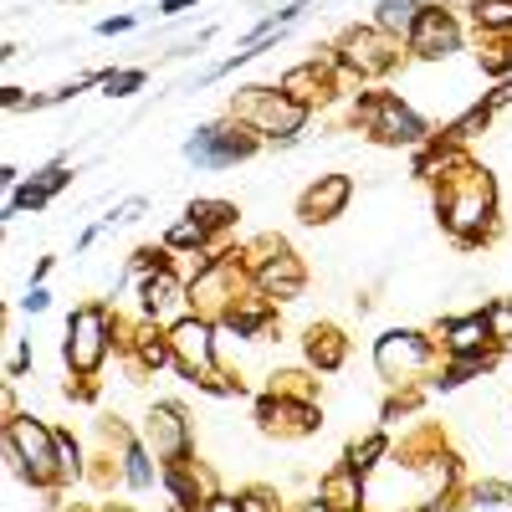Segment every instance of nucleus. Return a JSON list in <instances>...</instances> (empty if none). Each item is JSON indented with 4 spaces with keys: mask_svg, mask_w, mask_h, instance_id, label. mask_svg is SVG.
Wrapping results in <instances>:
<instances>
[{
    "mask_svg": "<svg viewBox=\"0 0 512 512\" xmlns=\"http://www.w3.org/2000/svg\"><path fill=\"white\" fill-rule=\"evenodd\" d=\"M461 512H512V487L487 482V487H477V492H472V502H466Z\"/></svg>",
    "mask_w": 512,
    "mask_h": 512,
    "instance_id": "21",
    "label": "nucleus"
},
{
    "mask_svg": "<svg viewBox=\"0 0 512 512\" xmlns=\"http://www.w3.org/2000/svg\"><path fill=\"white\" fill-rule=\"evenodd\" d=\"M236 502H241V512H282L277 492H267V487H251V492H241Z\"/></svg>",
    "mask_w": 512,
    "mask_h": 512,
    "instance_id": "27",
    "label": "nucleus"
},
{
    "mask_svg": "<svg viewBox=\"0 0 512 512\" xmlns=\"http://www.w3.org/2000/svg\"><path fill=\"white\" fill-rule=\"evenodd\" d=\"M185 277L175 272V267H164V272H154V277H144L139 282V297H144V313L149 318H164L169 308H180L185 303Z\"/></svg>",
    "mask_w": 512,
    "mask_h": 512,
    "instance_id": "14",
    "label": "nucleus"
},
{
    "mask_svg": "<svg viewBox=\"0 0 512 512\" xmlns=\"http://www.w3.org/2000/svg\"><path fill=\"white\" fill-rule=\"evenodd\" d=\"M256 154V134H246V123H205L185 139V159L200 164V169H226V164H241Z\"/></svg>",
    "mask_w": 512,
    "mask_h": 512,
    "instance_id": "4",
    "label": "nucleus"
},
{
    "mask_svg": "<svg viewBox=\"0 0 512 512\" xmlns=\"http://www.w3.org/2000/svg\"><path fill=\"white\" fill-rule=\"evenodd\" d=\"M256 267H251V277H256V292L262 297H282V303H292L297 292H303V267H297V256L287 251V241H256Z\"/></svg>",
    "mask_w": 512,
    "mask_h": 512,
    "instance_id": "6",
    "label": "nucleus"
},
{
    "mask_svg": "<svg viewBox=\"0 0 512 512\" xmlns=\"http://www.w3.org/2000/svg\"><path fill=\"white\" fill-rule=\"evenodd\" d=\"M205 241H210V231H205V226H200L195 216H185V221H180L175 231L164 236V246H169V251H185V246H205Z\"/></svg>",
    "mask_w": 512,
    "mask_h": 512,
    "instance_id": "23",
    "label": "nucleus"
},
{
    "mask_svg": "<svg viewBox=\"0 0 512 512\" xmlns=\"http://www.w3.org/2000/svg\"><path fill=\"white\" fill-rule=\"evenodd\" d=\"M477 21H482V31H507L512 26V0H482Z\"/></svg>",
    "mask_w": 512,
    "mask_h": 512,
    "instance_id": "24",
    "label": "nucleus"
},
{
    "mask_svg": "<svg viewBox=\"0 0 512 512\" xmlns=\"http://www.w3.org/2000/svg\"><path fill=\"white\" fill-rule=\"evenodd\" d=\"M359 477H364V472H354L349 461L333 466V472L318 482V502H328L333 512H359Z\"/></svg>",
    "mask_w": 512,
    "mask_h": 512,
    "instance_id": "16",
    "label": "nucleus"
},
{
    "mask_svg": "<svg viewBox=\"0 0 512 512\" xmlns=\"http://www.w3.org/2000/svg\"><path fill=\"white\" fill-rule=\"evenodd\" d=\"M190 6H200V0H164L159 11H164V16H180V11H190Z\"/></svg>",
    "mask_w": 512,
    "mask_h": 512,
    "instance_id": "34",
    "label": "nucleus"
},
{
    "mask_svg": "<svg viewBox=\"0 0 512 512\" xmlns=\"http://www.w3.org/2000/svg\"><path fill=\"white\" fill-rule=\"evenodd\" d=\"M231 118L256 128V134H267V139L292 144V134L308 123V103H297L287 93H272V88H241V98L231 103Z\"/></svg>",
    "mask_w": 512,
    "mask_h": 512,
    "instance_id": "1",
    "label": "nucleus"
},
{
    "mask_svg": "<svg viewBox=\"0 0 512 512\" xmlns=\"http://www.w3.org/2000/svg\"><path fill=\"white\" fill-rule=\"evenodd\" d=\"M292 6H303V0H292Z\"/></svg>",
    "mask_w": 512,
    "mask_h": 512,
    "instance_id": "37",
    "label": "nucleus"
},
{
    "mask_svg": "<svg viewBox=\"0 0 512 512\" xmlns=\"http://www.w3.org/2000/svg\"><path fill=\"white\" fill-rule=\"evenodd\" d=\"M420 11H425V6H415V0H379L374 26H379L384 36H410L415 21H420Z\"/></svg>",
    "mask_w": 512,
    "mask_h": 512,
    "instance_id": "19",
    "label": "nucleus"
},
{
    "mask_svg": "<svg viewBox=\"0 0 512 512\" xmlns=\"http://www.w3.org/2000/svg\"><path fill=\"white\" fill-rule=\"evenodd\" d=\"M6 441H11V456L21 461V472L36 482V487H47V482H57V477H67V466H62V441H57V431H47L41 420H11V431H6Z\"/></svg>",
    "mask_w": 512,
    "mask_h": 512,
    "instance_id": "3",
    "label": "nucleus"
},
{
    "mask_svg": "<svg viewBox=\"0 0 512 512\" xmlns=\"http://www.w3.org/2000/svg\"><path fill=\"white\" fill-rule=\"evenodd\" d=\"M205 512H241V502H231V497H210Z\"/></svg>",
    "mask_w": 512,
    "mask_h": 512,
    "instance_id": "32",
    "label": "nucleus"
},
{
    "mask_svg": "<svg viewBox=\"0 0 512 512\" xmlns=\"http://www.w3.org/2000/svg\"><path fill=\"white\" fill-rule=\"evenodd\" d=\"M185 216H195L205 231H226L236 221V205H226V200H190Z\"/></svg>",
    "mask_w": 512,
    "mask_h": 512,
    "instance_id": "20",
    "label": "nucleus"
},
{
    "mask_svg": "<svg viewBox=\"0 0 512 512\" xmlns=\"http://www.w3.org/2000/svg\"><path fill=\"white\" fill-rule=\"evenodd\" d=\"M349 195H354L349 175H323L313 190H303V200H297V216H303L308 226H318V221H333V216H344Z\"/></svg>",
    "mask_w": 512,
    "mask_h": 512,
    "instance_id": "13",
    "label": "nucleus"
},
{
    "mask_svg": "<svg viewBox=\"0 0 512 512\" xmlns=\"http://www.w3.org/2000/svg\"><path fill=\"white\" fill-rule=\"evenodd\" d=\"M169 354H175V369L185 379H205L216 369V338H210V318H180L169 328Z\"/></svg>",
    "mask_w": 512,
    "mask_h": 512,
    "instance_id": "7",
    "label": "nucleus"
},
{
    "mask_svg": "<svg viewBox=\"0 0 512 512\" xmlns=\"http://www.w3.org/2000/svg\"><path fill=\"white\" fill-rule=\"evenodd\" d=\"M487 338H492L487 313H472V318H456V323H446V349H451V354H482Z\"/></svg>",
    "mask_w": 512,
    "mask_h": 512,
    "instance_id": "17",
    "label": "nucleus"
},
{
    "mask_svg": "<svg viewBox=\"0 0 512 512\" xmlns=\"http://www.w3.org/2000/svg\"><path fill=\"white\" fill-rule=\"evenodd\" d=\"M72 175H67V164H52V169H41V175L36 180H26L16 195H11V205H6V216H21V210H41V205H47L62 185H67Z\"/></svg>",
    "mask_w": 512,
    "mask_h": 512,
    "instance_id": "15",
    "label": "nucleus"
},
{
    "mask_svg": "<svg viewBox=\"0 0 512 512\" xmlns=\"http://www.w3.org/2000/svg\"><path fill=\"white\" fill-rule=\"evenodd\" d=\"M21 303H26V313H41V308L52 303V297H47V287H31V292L21 297Z\"/></svg>",
    "mask_w": 512,
    "mask_h": 512,
    "instance_id": "30",
    "label": "nucleus"
},
{
    "mask_svg": "<svg viewBox=\"0 0 512 512\" xmlns=\"http://www.w3.org/2000/svg\"><path fill=\"white\" fill-rule=\"evenodd\" d=\"M441 216H446L451 231H461V241H477V226L492 216V180H487V169L461 164V175H451L446 190H441Z\"/></svg>",
    "mask_w": 512,
    "mask_h": 512,
    "instance_id": "2",
    "label": "nucleus"
},
{
    "mask_svg": "<svg viewBox=\"0 0 512 512\" xmlns=\"http://www.w3.org/2000/svg\"><path fill=\"white\" fill-rule=\"evenodd\" d=\"M98 31H103V36H118V31H134V16H108V21H98Z\"/></svg>",
    "mask_w": 512,
    "mask_h": 512,
    "instance_id": "29",
    "label": "nucleus"
},
{
    "mask_svg": "<svg viewBox=\"0 0 512 512\" xmlns=\"http://www.w3.org/2000/svg\"><path fill=\"white\" fill-rule=\"evenodd\" d=\"M21 369H26V349H11V364H6V374H11V379H16V374H21Z\"/></svg>",
    "mask_w": 512,
    "mask_h": 512,
    "instance_id": "35",
    "label": "nucleus"
},
{
    "mask_svg": "<svg viewBox=\"0 0 512 512\" xmlns=\"http://www.w3.org/2000/svg\"><path fill=\"white\" fill-rule=\"evenodd\" d=\"M374 364H379V374L390 384H405V379H415L425 364H431V344H425L420 333H410V328H395V333H384L374 344Z\"/></svg>",
    "mask_w": 512,
    "mask_h": 512,
    "instance_id": "8",
    "label": "nucleus"
},
{
    "mask_svg": "<svg viewBox=\"0 0 512 512\" xmlns=\"http://www.w3.org/2000/svg\"><path fill=\"white\" fill-rule=\"evenodd\" d=\"M436 6H441V11H477L482 0H436Z\"/></svg>",
    "mask_w": 512,
    "mask_h": 512,
    "instance_id": "33",
    "label": "nucleus"
},
{
    "mask_svg": "<svg viewBox=\"0 0 512 512\" xmlns=\"http://www.w3.org/2000/svg\"><path fill=\"white\" fill-rule=\"evenodd\" d=\"M344 354H349V344H344V333L338 328H308V359L318 364V369H338L344 364Z\"/></svg>",
    "mask_w": 512,
    "mask_h": 512,
    "instance_id": "18",
    "label": "nucleus"
},
{
    "mask_svg": "<svg viewBox=\"0 0 512 512\" xmlns=\"http://www.w3.org/2000/svg\"><path fill=\"white\" fill-rule=\"evenodd\" d=\"M487 328H492V338H502V344L512 338V297H507V303H492V308H487Z\"/></svg>",
    "mask_w": 512,
    "mask_h": 512,
    "instance_id": "28",
    "label": "nucleus"
},
{
    "mask_svg": "<svg viewBox=\"0 0 512 512\" xmlns=\"http://www.w3.org/2000/svg\"><path fill=\"white\" fill-rule=\"evenodd\" d=\"M108 344H113V323H108V308L103 303H88V308H77L67 318V364L77 374H93L103 364Z\"/></svg>",
    "mask_w": 512,
    "mask_h": 512,
    "instance_id": "5",
    "label": "nucleus"
},
{
    "mask_svg": "<svg viewBox=\"0 0 512 512\" xmlns=\"http://www.w3.org/2000/svg\"><path fill=\"white\" fill-rule=\"evenodd\" d=\"M144 441H149V451L159 456V461H190V420H185V410L180 405H154V415H149V425H144Z\"/></svg>",
    "mask_w": 512,
    "mask_h": 512,
    "instance_id": "10",
    "label": "nucleus"
},
{
    "mask_svg": "<svg viewBox=\"0 0 512 512\" xmlns=\"http://www.w3.org/2000/svg\"><path fill=\"white\" fill-rule=\"evenodd\" d=\"M144 88V72H103V93L108 98H128Z\"/></svg>",
    "mask_w": 512,
    "mask_h": 512,
    "instance_id": "25",
    "label": "nucleus"
},
{
    "mask_svg": "<svg viewBox=\"0 0 512 512\" xmlns=\"http://www.w3.org/2000/svg\"><path fill=\"white\" fill-rule=\"evenodd\" d=\"M338 62L354 67L359 77H374V72H390L395 67V52H390V36H384L379 26L369 31H349L344 41H338Z\"/></svg>",
    "mask_w": 512,
    "mask_h": 512,
    "instance_id": "11",
    "label": "nucleus"
},
{
    "mask_svg": "<svg viewBox=\"0 0 512 512\" xmlns=\"http://www.w3.org/2000/svg\"><path fill=\"white\" fill-rule=\"evenodd\" d=\"M461 47V31H456V16L431 6V11H420L415 31H410V52L415 57H451Z\"/></svg>",
    "mask_w": 512,
    "mask_h": 512,
    "instance_id": "12",
    "label": "nucleus"
},
{
    "mask_svg": "<svg viewBox=\"0 0 512 512\" xmlns=\"http://www.w3.org/2000/svg\"><path fill=\"white\" fill-rule=\"evenodd\" d=\"M384 446H390L384 436H369L364 446H354V451H349V466H354V472H369V466H374V461L384 456Z\"/></svg>",
    "mask_w": 512,
    "mask_h": 512,
    "instance_id": "26",
    "label": "nucleus"
},
{
    "mask_svg": "<svg viewBox=\"0 0 512 512\" xmlns=\"http://www.w3.org/2000/svg\"><path fill=\"white\" fill-rule=\"evenodd\" d=\"M303 512H333V507H328V502H308Z\"/></svg>",
    "mask_w": 512,
    "mask_h": 512,
    "instance_id": "36",
    "label": "nucleus"
},
{
    "mask_svg": "<svg viewBox=\"0 0 512 512\" xmlns=\"http://www.w3.org/2000/svg\"><path fill=\"white\" fill-rule=\"evenodd\" d=\"M507 103H512V82H502V88H497V93L487 98V108L497 113V108H507Z\"/></svg>",
    "mask_w": 512,
    "mask_h": 512,
    "instance_id": "31",
    "label": "nucleus"
},
{
    "mask_svg": "<svg viewBox=\"0 0 512 512\" xmlns=\"http://www.w3.org/2000/svg\"><path fill=\"white\" fill-rule=\"evenodd\" d=\"M123 472H128V482H134V487H154V466H149V451H144L139 441H128V451H123Z\"/></svg>",
    "mask_w": 512,
    "mask_h": 512,
    "instance_id": "22",
    "label": "nucleus"
},
{
    "mask_svg": "<svg viewBox=\"0 0 512 512\" xmlns=\"http://www.w3.org/2000/svg\"><path fill=\"white\" fill-rule=\"evenodd\" d=\"M359 123H369V134L390 139V144H425V123H420L400 98L374 93L369 103H359Z\"/></svg>",
    "mask_w": 512,
    "mask_h": 512,
    "instance_id": "9",
    "label": "nucleus"
}]
</instances>
